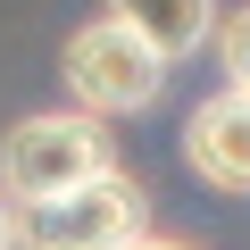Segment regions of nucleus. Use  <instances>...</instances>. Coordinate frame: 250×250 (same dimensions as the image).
I'll use <instances>...</instances> for the list:
<instances>
[{
    "mask_svg": "<svg viewBox=\"0 0 250 250\" xmlns=\"http://www.w3.org/2000/svg\"><path fill=\"white\" fill-rule=\"evenodd\" d=\"M67 92H75V108H92V117H134V108H150L159 100V83H167V50L134 25V17H92V25H75L67 34Z\"/></svg>",
    "mask_w": 250,
    "mask_h": 250,
    "instance_id": "obj_1",
    "label": "nucleus"
},
{
    "mask_svg": "<svg viewBox=\"0 0 250 250\" xmlns=\"http://www.w3.org/2000/svg\"><path fill=\"white\" fill-rule=\"evenodd\" d=\"M17 225H25V250H134L150 233V200L125 167H100L50 200H17Z\"/></svg>",
    "mask_w": 250,
    "mask_h": 250,
    "instance_id": "obj_2",
    "label": "nucleus"
},
{
    "mask_svg": "<svg viewBox=\"0 0 250 250\" xmlns=\"http://www.w3.org/2000/svg\"><path fill=\"white\" fill-rule=\"evenodd\" d=\"M100 167H117V150H108V125L92 108L25 117V125H9V142H0V192L9 200H50V192H67V184H83Z\"/></svg>",
    "mask_w": 250,
    "mask_h": 250,
    "instance_id": "obj_3",
    "label": "nucleus"
},
{
    "mask_svg": "<svg viewBox=\"0 0 250 250\" xmlns=\"http://www.w3.org/2000/svg\"><path fill=\"white\" fill-rule=\"evenodd\" d=\"M184 159H192V175H208V192H250V83H233L184 117Z\"/></svg>",
    "mask_w": 250,
    "mask_h": 250,
    "instance_id": "obj_4",
    "label": "nucleus"
},
{
    "mask_svg": "<svg viewBox=\"0 0 250 250\" xmlns=\"http://www.w3.org/2000/svg\"><path fill=\"white\" fill-rule=\"evenodd\" d=\"M117 17H134L167 59H192L200 42H208V25H217V0H108Z\"/></svg>",
    "mask_w": 250,
    "mask_h": 250,
    "instance_id": "obj_5",
    "label": "nucleus"
},
{
    "mask_svg": "<svg viewBox=\"0 0 250 250\" xmlns=\"http://www.w3.org/2000/svg\"><path fill=\"white\" fill-rule=\"evenodd\" d=\"M217 50H225V75H233V83H250V9H242V17H225Z\"/></svg>",
    "mask_w": 250,
    "mask_h": 250,
    "instance_id": "obj_6",
    "label": "nucleus"
},
{
    "mask_svg": "<svg viewBox=\"0 0 250 250\" xmlns=\"http://www.w3.org/2000/svg\"><path fill=\"white\" fill-rule=\"evenodd\" d=\"M0 250H25V225H17V200L0 192Z\"/></svg>",
    "mask_w": 250,
    "mask_h": 250,
    "instance_id": "obj_7",
    "label": "nucleus"
},
{
    "mask_svg": "<svg viewBox=\"0 0 250 250\" xmlns=\"http://www.w3.org/2000/svg\"><path fill=\"white\" fill-rule=\"evenodd\" d=\"M134 250H192V242H167V233H142Z\"/></svg>",
    "mask_w": 250,
    "mask_h": 250,
    "instance_id": "obj_8",
    "label": "nucleus"
}]
</instances>
